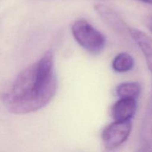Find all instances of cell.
Returning <instances> with one entry per match:
<instances>
[{
	"label": "cell",
	"instance_id": "6da1fadb",
	"mask_svg": "<svg viewBox=\"0 0 152 152\" xmlns=\"http://www.w3.org/2000/svg\"><path fill=\"white\" fill-rule=\"evenodd\" d=\"M57 90L54 56L47 50L37 62L22 70L1 94L3 104L10 113L35 112L50 102Z\"/></svg>",
	"mask_w": 152,
	"mask_h": 152
},
{
	"label": "cell",
	"instance_id": "7a4b0ae2",
	"mask_svg": "<svg viewBox=\"0 0 152 152\" xmlns=\"http://www.w3.org/2000/svg\"><path fill=\"white\" fill-rule=\"evenodd\" d=\"M71 32L77 43L89 53L98 54L103 50L105 37L86 19L76 20L71 27Z\"/></svg>",
	"mask_w": 152,
	"mask_h": 152
},
{
	"label": "cell",
	"instance_id": "3957f363",
	"mask_svg": "<svg viewBox=\"0 0 152 152\" xmlns=\"http://www.w3.org/2000/svg\"><path fill=\"white\" fill-rule=\"evenodd\" d=\"M132 120L114 121L108 125L102 132V140L105 148L113 150L124 143L130 136Z\"/></svg>",
	"mask_w": 152,
	"mask_h": 152
},
{
	"label": "cell",
	"instance_id": "277c9868",
	"mask_svg": "<svg viewBox=\"0 0 152 152\" xmlns=\"http://www.w3.org/2000/svg\"><path fill=\"white\" fill-rule=\"evenodd\" d=\"M94 8L99 17L113 31L118 34L129 32V28L114 9L103 4H95Z\"/></svg>",
	"mask_w": 152,
	"mask_h": 152
},
{
	"label": "cell",
	"instance_id": "5b68a950",
	"mask_svg": "<svg viewBox=\"0 0 152 152\" xmlns=\"http://www.w3.org/2000/svg\"><path fill=\"white\" fill-rule=\"evenodd\" d=\"M137 108V99L120 98L111 108V116L114 121L132 120Z\"/></svg>",
	"mask_w": 152,
	"mask_h": 152
},
{
	"label": "cell",
	"instance_id": "8992f818",
	"mask_svg": "<svg viewBox=\"0 0 152 152\" xmlns=\"http://www.w3.org/2000/svg\"><path fill=\"white\" fill-rule=\"evenodd\" d=\"M129 34L142 51L147 66L152 74V39L143 31L137 28H129Z\"/></svg>",
	"mask_w": 152,
	"mask_h": 152
},
{
	"label": "cell",
	"instance_id": "52a82bcc",
	"mask_svg": "<svg viewBox=\"0 0 152 152\" xmlns=\"http://www.w3.org/2000/svg\"><path fill=\"white\" fill-rule=\"evenodd\" d=\"M141 93V86L137 82H126L119 85L116 94L119 98L138 99Z\"/></svg>",
	"mask_w": 152,
	"mask_h": 152
},
{
	"label": "cell",
	"instance_id": "ba28073f",
	"mask_svg": "<svg viewBox=\"0 0 152 152\" xmlns=\"http://www.w3.org/2000/svg\"><path fill=\"white\" fill-rule=\"evenodd\" d=\"M134 65V60L129 53L122 52L114 57L112 62V68L118 73L131 71Z\"/></svg>",
	"mask_w": 152,
	"mask_h": 152
},
{
	"label": "cell",
	"instance_id": "9c48e42d",
	"mask_svg": "<svg viewBox=\"0 0 152 152\" xmlns=\"http://www.w3.org/2000/svg\"><path fill=\"white\" fill-rule=\"evenodd\" d=\"M142 147H145V150H151L152 148V111L148 114L143 123L141 133Z\"/></svg>",
	"mask_w": 152,
	"mask_h": 152
},
{
	"label": "cell",
	"instance_id": "30bf717a",
	"mask_svg": "<svg viewBox=\"0 0 152 152\" xmlns=\"http://www.w3.org/2000/svg\"><path fill=\"white\" fill-rule=\"evenodd\" d=\"M145 25L152 34V16H149L145 19Z\"/></svg>",
	"mask_w": 152,
	"mask_h": 152
},
{
	"label": "cell",
	"instance_id": "8fae6325",
	"mask_svg": "<svg viewBox=\"0 0 152 152\" xmlns=\"http://www.w3.org/2000/svg\"><path fill=\"white\" fill-rule=\"evenodd\" d=\"M140 1H142V2L144 3H146V4H151V5H152V0H140Z\"/></svg>",
	"mask_w": 152,
	"mask_h": 152
}]
</instances>
